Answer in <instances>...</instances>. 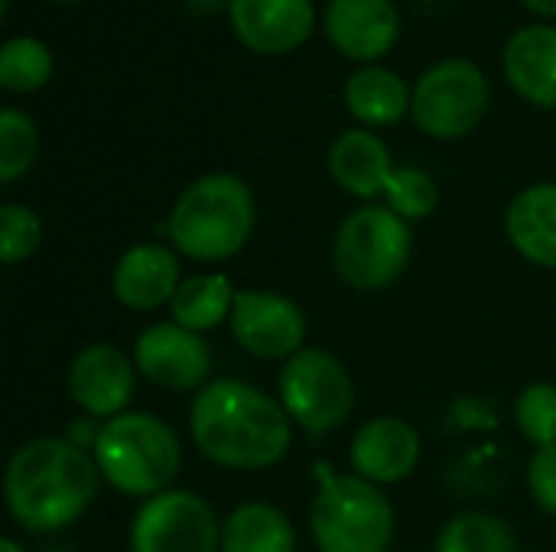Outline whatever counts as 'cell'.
I'll use <instances>...</instances> for the list:
<instances>
[{
	"mask_svg": "<svg viewBox=\"0 0 556 552\" xmlns=\"http://www.w3.org/2000/svg\"><path fill=\"white\" fill-rule=\"evenodd\" d=\"M0 552H23L16 540H0Z\"/></svg>",
	"mask_w": 556,
	"mask_h": 552,
	"instance_id": "obj_31",
	"label": "cell"
},
{
	"mask_svg": "<svg viewBox=\"0 0 556 552\" xmlns=\"http://www.w3.org/2000/svg\"><path fill=\"white\" fill-rule=\"evenodd\" d=\"M192 3H195V7H202V10H205V7H208V10H215V7H218V3H225V0H192Z\"/></svg>",
	"mask_w": 556,
	"mask_h": 552,
	"instance_id": "obj_32",
	"label": "cell"
},
{
	"mask_svg": "<svg viewBox=\"0 0 556 552\" xmlns=\"http://www.w3.org/2000/svg\"><path fill=\"white\" fill-rule=\"evenodd\" d=\"M235 36L261 55H287L316 29L313 0H228Z\"/></svg>",
	"mask_w": 556,
	"mask_h": 552,
	"instance_id": "obj_12",
	"label": "cell"
},
{
	"mask_svg": "<svg viewBox=\"0 0 556 552\" xmlns=\"http://www.w3.org/2000/svg\"><path fill=\"white\" fill-rule=\"evenodd\" d=\"M505 78L531 104L556 111V26L531 23L505 42Z\"/></svg>",
	"mask_w": 556,
	"mask_h": 552,
	"instance_id": "obj_16",
	"label": "cell"
},
{
	"mask_svg": "<svg viewBox=\"0 0 556 552\" xmlns=\"http://www.w3.org/2000/svg\"><path fill=\"white\" fill-rule=\"evenodd\" d=\"M410 228L388 205L355 208L336 234L332 260L339 277L355 290H384L410 260Z\"/></svg>",
	"mask_w": 556,
	"mask_h": 552,
	"instance_id": "obj_6",
	"label": "cell"
},
{
	"mask_svg": "<svg viewBox=\"0 0 556 552\" xmlns=\"http://www.w3.org/2000/svg\"><path fill=\"white\" fill-rule=\"evenodd\" d=\"M222 527L215 511L192 491L150 498L130 527V552H218Z\"/></svg>",
	"mask_w": 556,
	"mask_h": 552,
	"instance_id": "obj_9",
	"label": "cell"
},
{
	"mask_svg": "<svg viewBox=\"0 0 556 552\" xmlns=\"http://www.w3.org/2000/svg\"><path fill=\"white\" fill-rule=\"evenodd\" d=\"M134 368L121 348L88 345L68 368V394L88 416L114 420L134 397Z\"/></svg>",
	"mask_w": 556,
	"mask_h": 552,
	"instance_id": "obj_13",
	"label": "cell"
},
{
	"mask_svg": "<svg viewBox=\"0 0 556 552\" xmlns=\"http://www.w3.org/2000/svg\"><path fill=\"white\" fill-rule=\"evenodd\" d=\"M199 452L225 468H267L290 449V413L251 384L215 381L202 387L189 410Z\"/></svg>",
	"mask_w": 556,
	"mask_h": 552,
	"instance_id": "obj_1",
	"label": "cell"
},
{
	"mask_svg": "<svg viewBox=\"0 0 556 552\" xmlns=\"http://www.w3.org/2000/svg\"><path fill=\"white\" fill-rule=\"evenodd\" d=\"M538 16H556V0H521Z\"/></svg>",
	"mask_w": 556,
	"mask_h": 552,
	"instance_id": "obj_30",
	"label": "cell"
},
{
	"mask_svg": "<svg viewBox=\"0 0 556 552\" xmlns=\"http://www.w3.org/2000/svg\"><path fill=\"white\" fill-rule=\"evenodd\" d=\"M437 552H518V543L505 521L489 514H459L440 530Z\"/></svg>",
	"mask_w": 556,
	"mask_h": 552,
	"instance_id": "obj_24",
	"label": "cell"
},
{
	"mask_svg": "<svg viewBox=\"0 0 556 552\" xmlns=\"http://www.w3.org/2000/svg\"><path fill=\"white\" fill-rule=\"evenodd\" d=\"M515 423L534 446H556V387L554 384H531L515 407Z\"/></svg>",
	"mask_w": 556,
	"mask_h": 552,
	"instance_id": "obj_27",
	"label": "cell"
},
{
	"mask_svg": "<svg viewBox=\"0 0 556 552\" xmlns=\"http://www.w3.org/2000/svg\"><path fill=\"white\" fill-rule=\"evenodd\" d=\"M98 462L72 439L42 436L20 446L7 465V508L23 530H62L98 491Z\"/></svg>",
	"mask_w": 556,
	"mask_h": 552,
	"instance_id": "obj_2",
	"label": "cell"
},
{
	"mask_svg": "<svg viewBox=\"0 0 556 552\" xmlns=\"http://www.w3.org/2000/svg\"><path fill=\"white\" fill-rule=\"evenodd\" d=\"M323 23L329 42L355 62H375L388 55L401 36L394 0H329Z\"/></svg>",
	"mask_w": 556,
	"mask_h": 552,
	"instance_id": "obj_14",
	"label": "cell"
},
{
	"mask_svg": "<svg viewBox=\"0 0 556 552\" xmlns=\"http://www.w3.org/2000/svg\"><path fill=\"white\" fill-rule=\"evenodd\" d=\"M166 231L192 260H228L254 231V195L238 176L208 172L176 198Z\"/></svg>",
	"mask_w": 556,
	"mask_h": 552,
	"instance_id": "obj_3",
	"label": "cell"
},
{
	"mask_svg": "<svg viewBox=\"0 0 556 552\" xmlns=\"http://www.w3.org/2000/svg\"><path fill=\"white\" fill-rule=\"evenodd\" d=\"M414 91L404 85V78L384 65H365L355 68L345 81V107L355 120L365 127H388L404 120L410 111Z\"/></svg>",
	"mask_w": 556,
	"mask_h": 552,
	"instance_id": "obj_20",
	"label": "cell"
},
{
	"mask_svg": "<svg viewBox=\"0 0 556 552\" xmlns=\"http://www.w3.org/2000/svg\"><path fill=\"white\" fill-rule=\"evenodd\" d=\"M39 133L29 114L16 107L0 111V182H16L36 159Z\"/></svg>",
	"mask_w": 556,
	"mask_h": 552,
	"instance_id": "obj_25",
	"label": "cell"
},
{
	"mask_svg": "<svg viewBox=\"0 0 556 552\" xmlns=\"http://www.w3.org/2000/svg\"><path fill=\"white\" fill-rule=\"evenodd\" d=\"M309 527L319 552H384L394 537V511L371 482L319 465Z\"/></svg>",
	"mask_w": 556,
	"mask_h": 552,
	"instance_id": "obj_5",
	"label": "cell"
},
{
	"mask_svg": "<svg viewBox=\"0 0 556 552\" xmlns=\"http://www.w3.org/2000/svg\"><path fill=\"white\" fill-rule=\"evenodd\" d=\"M49 3H78V0H49Z\"/></svg>",
	"mask_w": 556,
	"mask_h": 552,
	"instance_id": "obj_33",
	"label": "cell"
},
{
	"mask_svg": "<svg viewBox=\"0 0 556 552\" xmlns=\"http://www.w3.org/2000/svg\"><path fill=\"white\" fill-rule=\"evenodd\" d=\"M505 231L531 264L556 270V182L518 192L508 205Z\"/></svg>",
	"mask_w": 556,
	"mask_h": 552,
	"instance_id": "obj_19",
	"label": "cell"
},
{
	"mask_svg": "<svg viewBox=\"0 0 556 552\" xmlns=\"http://www.w3.org/2000/svg\"><path fill=\"white\" fill-rule=\"evenodd\" d=\"M91 455L104 482L134 498L163 495L182 462L176 433L147 413H121L108 420L98 429Z\"/></svg>",
	"mask_w": 556,
	"mask_h": 552,
	"instance_id": "obj_4",
	"label": "cell"
},
{
	"mask_svg": "<svg viewBox=\"0 0 556 552\" xmlns=\"http://www.w3.org/2000/svg\"><path fill=\"white\" fill-rule=\"evenodd\" d=\"M179 257L163 244H137L114 267V296L127 309H156L179 290Z\"/></svg>",
	"mask_w": 556,
	"mask_h": 552,
	"instance_id": "obj_17",
	"label": "cell"
},
{
	"mask_svg": "<svg viewBox=\"0 0 556 552\" xmlns=\"http://www.w3.org/2000/svg\"><path fill=\"white\" fill-rule=\"evenodd\" d=\"M134 364L163 390H195L208 377L212 355L199 332H189L176 322H160L137 338Z\"/></svg>",
	"mask_w": 556,
	"mask_h": 552,
	"instance_id": "obj_11",
	"label": "cell"
},
{
	"mask_svg": "<svg viewBox=\"0 0 556 552\" xmlns=\"http://www.w3.org/2000/svg\"><path fill=\"white\" fill-rule=\"evenodd\" d=\"M391 172L394 166H391V153L384 140L365 127L345 130L329 150V176L358 198L384 195Z\"/></svg>",
	"mask_w": 556,
	"mask_h": 552,
	"instance_id": "obj_18",
	"label": "cell"
},
{
	"mask_svg": "<svg viewBox=\"0 0 556 552\" xmlns=\"http://www.w3.org/2000/svg\"><path fill=\"white\" fill-rule=\"evenodd\" d=\"M528 482H531L538 504L556 514V446L538 449V455L531 459V468H528Z\"/></svg>",
	"mask_w": 556,
	"mask_h": 552,
	"instance_id": "obj_29",
	"label": "cell"
},
{
	"mask_svg": "<svg viewBox=\"0 0 556 552\" xmlns=\"http://www.w3.org/2000/svg\"><path fill=\"white\" fill-rule=\"evenodd\" d=\"M235 286L225 273H199L179 283L173 296V319L189 332H205L231 319L235 309Z\"/></svg>",
	"mask_w": 556,
	"mask_h": 552,
	"instance_id": "obj_22",
	"label": "cell"
},
{
	"mask_svg": "<svg viewBox=\"0 0 556 552\" xmlns=\"http://www.w3.org/2000/svg\"><path fill=\"white\" fill-rule=\"evenodd\" d=\"M231 332L244 351L267 361H290L296 351H303L306 319L300 306L280 293L241 290L231 309Z\"/></svg>",
	"mask_w": 556,
	"mask_h": 552,
	"instance_id": "obj_10",
	"label": "cell"
},
{
	"mask_svg": "<svg viewBox=\"0 0 556 552\" xmlns=\"http://www.w3.org/2000/svg\"><path fill=\"white\" fill-rule=\"evenodd\" d=\"M485 111L489 78L472 59H443L417 78L410 117L427 137L459 140L479 127Z\"/></svg>",
	"mask_w": 556,
	"mask_h": 552,
	"instance_id": "obj_7",
	"label": "cell"
},
{
	"mask_svg": "<svg viewBox=\"0 0 556 552\" xmlns=\"http://www.w3.org/2000/svg\"><path fill=\"white\" fill-rule=\"evenodd\" d=\"M39 238H42V224L26 205L10 202L0 208V260L3 264L26 260L39 247Z\"/></svg>",
	"mask_w": 556,
	"mask_h": 552,
	"instance_id": "obj_28",
	"label": "cell"
},
{
	"mask_svg": "<svg viewBox=\"0 0 556 552\" xmlns=\"http://www.w3.org/2000/svg\"><path fill=\"white\" fill-rule=\"evenodd\" d=\"M352 377L329 351L303 348L280 371V403L290 420L313 436L342 426L352 413Z\"/></svg>",
	"mask_w": 556,
	"mask_h": 552,
	"instance_id": "obj_8",
	"label": "cell"
},
{
	"mask_svg": "<svg viewBox=\"0 0 556 552\" xmlns=\"http://www.w3.org/2000/svg\"><path fill=\"white\" fill-rule=\"evenodd\" d=\"M420 462V436L407 420L378 416L365 423L352 442V468L371 485L404 482Z\"/></svg>",
	"mask_w": 556,
	"mask_h": 552,
	"instance_id": "obj_15",
	"label": "cell"
},
{
	"mask_svg": "<svg viewBox=\"0 0 556 552\" xmlns=\"http://www.w3.org/2000/svg\"><path fill=\"white\" fill-rule=\"evenodd\" d=\"M296 537L283 511L244 504L222 524V552H293Z\"/></svg>",
	"mask_w": 556,
	"mask_h": 552,
	"instance_id": "obj_21",
	"label": "cell"
},
{
	"mask_svg": "<svg viewBox=\"0 0 556 552\" xmlns=\"http://www.w3.org/2000/svg\"><path fill=\"white\" fill-rule=\"evenodd\" d=\"M384 195H388V208L397 211L404 221L407 218H427L440 202V189H437L433 176L424 169H410V166L391 172Z\"/></svg>",
	"mask_w": 556,
	"mask_h": 552,
	"instance_id": "obj_26",
	"label": "cell"
},
{
	"mask_svg": "<svg viewBox=\"0 0 556 552\" xmlns=\"http://www.w3.org/2000/svg\"><path fill=\"white\" fill-rule=\"evenodd\" d=\"M52 78V49L36 36H10L0 49V85L26 94Z\"/></svg>",
	"mask_w": 556,
	"mask_h": 552,
	"instance_id": "obj_23",
	"label": "cell"
}]
</instances>
